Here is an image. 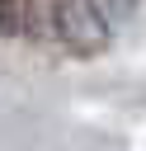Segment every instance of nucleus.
I'll list each match as a JSON object with an SVG mask.
<instances>
[{"instance_id":"obj_1","label":"nucleus","mask_w":146,"mask_h":151,"mask_svg":"<svg viewBox=\"0 0 146 151\" xmlns=\"http://www.w3.org/2000/svg\"><path fill=\"white\" fill-rule=\"evenodd\" d=\"M52 33L71 57H99L113 38L104 0H52Z\"/></svg>"},{"instance_id":"obj_2","label":"nucleus","mask_w":146,"mask_h":151,"mask_svg":"<svg viewBox=\"0 0 146 151\" xmlns=\"http://www.w3.org/2000/svg\"><path fill=\"white\" fill-rule=\"evenodd\" d=\"M19 0H0V38H14L19 33Z\"/></svg>"},{"instance_id":"obj_3","label":"nucleus","mask_w":146,"mask_h":151,"mask_svg":"<svg viewBox=\"0 0 146 151\" xmlns=\"http://www.w3.org/2000/svg\"><path fill=\"white\" fill-rule=\"evenodd\" d=\"M132 5H137V0H113V9H132Z\"/></svg>"}]
</instances>
